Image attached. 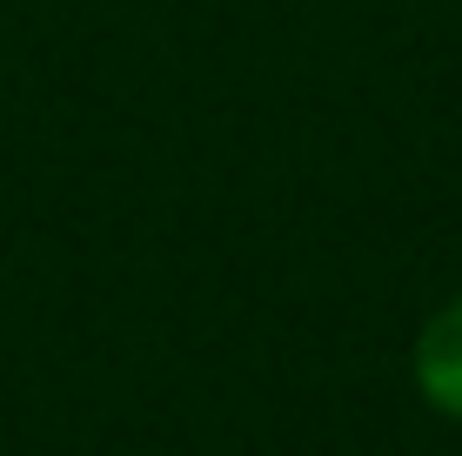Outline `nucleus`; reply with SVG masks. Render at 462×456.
<instances>
[{
    "mask_svg": "<svg viewBox=\"0 0 462 456\" xmlns=\"http://www.w3.org/2000/svg\"><path fill=\"white\" fill-rule=\"evenodd\" d=\"M416 383L442 416H462V302L436 309L416 336Z\"/></svg>",
    "mask_w": 462,
    "mask_h": 456,
    "instance_id": "f257e3e1",
    "label": "nucleus"
}]
</instances>
